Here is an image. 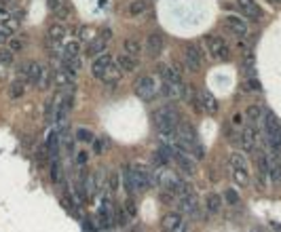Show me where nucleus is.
<instances>
[{"mask_svg":"<svg viewBox=\"0 0 281 232\" xmlns=\"http://www.w3.org/2000/svg\"><path fill=\"white\" fill-rule=\"evenodd\" d=\"M125 184H127L129 192H144L146 188L152 186V169L139 163L125 167Z\"/></svg>","mask_w":281,"mask_h":232,"instance_id":"1","label":"nucleus"},{"mask_svg":"<svg viewBox=\"0 0 281 232\" xmlns=\"http://www.w3.org/2000/svg\"><path fill=\"white\" fill-rule=\"evenodd\" d=\"M152 123L157 127V131L163 137H172L176 135V127H178V114L172 108H159L152 112Z\"/></svg>","mask_w":281,"mask_h":232,"instance_id":"2","label":"nucleus"},{"mask_svg":"<svg viewBox=\"0 0 281 232\" xmlns=\"http://www.w3.org/2000/svg\"><path fill=\"white\" fill-rule=\"evenodd\" d=\"M229 167H231V178L239 188H245L249 184V169H247V161L243 154L233 152L229 156Z\"/></svg>","mask_w":281,"mask_h":232,"instance_id":"3","label":"nucleus"},{"mask_svg":"<svg viewBox=\"0 0 281 232\" xmlns=\"http://www.w3.org/2000/svg\"><path fill=\"white\" fill-rule=\"evenodd\" d=\"M264 129H266V139H269L273 156H279V152H281V123L273 112L264 114Z\"/></svg>","mask_w":281,"mask_h":232,"instance_id":"4","label":"nucleus"},{"mask_svg":"<svg viewBox=\"0 0 281 232\" xmlns=\"http://www.w3.org/2000/svg\"><path fill=\"white\" fill-rule=\"evenodd\" d=\"M205 49L209 51V55H212L214 60H220V62H227L231 57L229 42L224 40L222 36H218V34H207L205 36Z\"/></svg>","mask_w":281,"mask_h":232,"instance_id":"5","label":"nucleus"},{"mask_svg":"<svg viewBox=\"0 0 281 232\" xmlns=\"http://www.w3.org/2000/svg\"><path fill=\"white\" fill-rule=\"evenodd\" d=\"M133 93H135L139 99L150 101L154 95L159 93V82H157V78L150 76V74L139 76V78L133 82Z\"/></svg>","mask_w":281,"mask_h":232,"instance_id":"6","label":"nucleus"},{"mask_svg":"<svg viewBox=\"0 0 281 232\" xmlns=\"http://www.w3.org/2000/svg\"><path fill=\"white\" fill-rule=\"evenodd\" d=\"M203 51L196 47V45H188L186 47V51H184V62H186V66H188V70L190 72H199L201 68H203Z\"/></svg>","mask_w":281,"mask_h":232,"instance_id":"7","label":"nucleus"},{"mask_svg":"<svg viewBox=\"0 0 281 232\" xmlns=\"http://www.w3.org/2000/svg\"><path fill=\"white\" fill-rule=\"evenodd\" d=\"M176 176L167 169V165H161V167H152V184L157 186H163V188H172L176 184Z\"/></svg>","mask_w":281,"mask_h":232,"instance_id":"8","label":"nucleus"},{"mask_svg":"<svg viewBox=\"0 0 281 232\" xmlns=\"http://www.w3.org/2000/svg\"><path fill=\"white\" fill-rule=\"evenodd\" d=\"M19 72L23 74L25 82H32V84H34V82H38V80H40V76H43L45 68L40 66V64H36V62H25V64H21Z\"/></svg>","mask_w":281,"mask_h":232,"instance_id":"9","label":"nucleus"},{"mask_svg":"<svg viewBox=\"0 0 281 232\" xmlns=\"http://www.w3.org/2000/svg\"><path fill=\"white\" fill-rule=\"evenodd\" d=\"M224 27L231 32V34H235V36H239V38H243V36H247V32H249V27H247V23L241 19V17H237V15H229L227 19H224Z\"/></svg>","mask_w":281,"mask_h":232,"instance_id":"10","label":"nucleus"},{"mask_svg":"<svg viewBox=\"0 0 281 232\" xmlns=\"http://www.w3.org/2000/svg\"><path fill=\"white\" fill-rule=\"evenodd\" d=\"M186 222H184V217H182L180 211H170V213H165L161 217V226L165 232H176L178 228H182Z\"/></svg>","mask_w":281,"mask_h":232,"instance_id":"11","label":"nucleus"},{"mask_svg":"<svg viewBox=\"0 0 281 232\" xmlns=\"http://www.w3.org/2000/svg\"><path fill=\"white\" fill-rule=\"evenodd\" d=\"M237 7H239V11H241L245 17L254 19V21L262 19V9L254 3V0H237Z\"/></svg>","mask_w":281,"mask_h":232,"instance_id":"12","label":"nucleus"},{"mask_svg":"<svg viewBox=\"0 0 281 232\" xmlns=\"http://www.w3.org/2000/svg\"><path fill=\"white\" fill-rule=\"evenodd\" d=\"M110 66H112V57L110 55H100V57H95L93 60V64H91V74L95 76V78H104V74L110 70Z\"/></svg>","mask_w":281,"mask_h":232,"instance_id":"13","label":"nucleus"},{"mask_svg":"<svg viewBox=\"0 0 281 232\" xmlns=\"http://www.w3.org/2000/svg\"><path fill=\"white\" fill-rule=\"evenodd\" d=\"M178 200H180L178 202V209H180L182 215H196V209H199V198H196L192 192L186 194V196H182V198H178Z\"/></svg>","mask_w":281,"mask_h":232,"instance_id":"14","label":"nucleus"},{"mask_svg":"<svg viewBox=\"0 0 281 232\" xmlns=\"http://www.w3.org/2000/svg\"><path fill=\"white\" fill-rule=\"evenodd\" d=\"M174 163L186 173V176H192V173L196 171V167H194V161L188 156V152H174Z\"/></svg>","mask_w":281,"mask_h":232,"instance_id":"15","label":"nucleus"},{"mask_svg":"<svg viewBox=\"0 0 281 232\" xmlns=\"http://www.w3.org/2000/svg\"><path fill=\"white\" fill-rule=\"evenodd\" d=\"M256 143H258V133H256V129L254 125L243 129V133H241V146L245 152H256Z\"/></svg>","mask_w":281,"mask_h":232,"instance_id":"16","label":"nucleus"},{"mask_svg":"<svg viewBox=\"0 0 281 232\" xmlns=\"http://www.w3.org/2000/svg\"><path fill=\"white\" fill-rule=\"evenodd\" d=\"M163 49H165V40L161 34H150L146 38V51L150 57H159L163 53Z\"/></svg>","mask_w":281,"mask_h":232,"instance_id":"17","label":"nucleus"},{"mask_svg":"<svg viewBox=\"0 0 281 232\" xmlns=\"http://www.w3.org/2000/svg\"><path fill=\"white\" fill-rule=\"evenodd\" d=\"M66 25H62V23H53L51 27H49V32H47V36H49V40H51V45H53V51H58L60 49V45H62V40L66 38Z\"/></svg>","mask_w":281,"mask_h":232,"instance_id":"18","label":"nucleus"},{"mask_svg":"<svg viewBox=\"0 0 281 232\" xmlns=\"http://www.w3.org/2000/svg\"><path fill=\"white\" fill-rule=\"evenodd\" d=\"M159 74L165 82H176V84H184L182 82V72L176 66H159Z\"/></svg>","mask_w":281,"mask_h":232,"instance_id":"19","label":"nucleus"},{"mask_svg":"<svg viewBox=\"0 0 281 232\" xmlns=\"http://www.w3.org/2000/svg\"><path fill=\"white\" fill-rule=\"evenodd\" d=\"M163 84V95L167 97V99H180L182 95H186L188 93V89L184 84H176V82H161Z\"/></svg>","mask_w":281,"mask_h":232,"instance_id":"20","label":"nucleus"},{"mask_svg":"<svg viewBox=\"0 0 281 232\" xmlns=\"http://www.w3.org/2000/svg\"><path fill=\"white\" fill-rule=\"evenodd\" d=\"M199 101H201V110L203 112H207V114H216L218 112V99L209 93V91H201V95H199Z\"/></svg>","mask_w":281,"mask_h":232,"instance_id":"21","label":"nucleus"},{"mask_svg":"<svg viewBox=\"0 0 281 232\" xmlns=\"http://www.w3.org/2000/svg\"><path fill=\"white\" fill-rule=\"evenodd\" d=\"M117 66L123 72H133V70H137V60L127 53H121V55H117Z\"/></svg>","mask_w":281,"mask_h":232,"instance_id":"22","label":"nucleus"},{"mask_svg":"<svg viewBox=\"0 0 281 232\" xmlns=\"http://www.w3.org/2000/svg\"><path fill=\"white\" fill-rule=\"evenodd\" d=\"M104 51H106V38H93L91 42H89V49H87V55L89 57H100V55H104Z\"/></svg>","mask_w":281,"mask_h":232,"instance_id":"23","label":"nucleus"},{"mask_svg":"<svg viewBox=\"0 0 281 232\" xmlns=\"http://www.w3.org/2000/svg\"><path fill=\"white\" fill-rule=\"evenodd\" d=\"M62 55H64V60H78V55H80V45H78L76 40L66 42V45L62 47Z\"/></svg>","mask_w":281,"mask_h":232,"instance_id":"24","label":"nucleus"},{"mask_svg":"<svg viewBox=\"0 0 281 232\" xmlns=\"http://www.w3.org/2000/svg\"><path fill=\"white\" fill-rule=\"evenodd\" d=\"M205 207H207L209 213H220V211H222V196L216 194V192L207 194V198H205Z\"/></svg>","mask_w":281,"mask_h":232,"instance_id":"25","label":"nucleus"},{"mask_svg":"<svg viewBox=\"0 0 281 232\" xmlns=\"http://www.w3.org/2000/svg\"><path fill=\"white\" fill-rule=\"evenodd\" d=\"M269 178L275 184H281V161H279V156H273V161H269Z\"/></svg>","mask_w":281,"mask_h":232,"instance_id":"26","label":"nucleus"},{"mask_svg":"<svg viewBox=\"0 0 281 232\" xmlns=\"http://www.w3.org/2000/svg\"><path fill=\"white\" fill-rule=\"evenodd\" d=\"M123 47H125V53L131 55V57H137L139 53H142V42H139L137 38H127Z\"/></svg>","mask_w":281,"mask_h":232,"instance_id":"27","label":"nucleus"},{"mask_svg":"<svg viewBox=\"0 0 281 232\" xmlns=\"http://www.w3.org/2000/svg\"><path fill=\"white\" fill-rule=\"evenodd\" d=\"M9 97L11 99H19L23 93H25V82L23 80H13L11 84H9Z\"/></svg>","mask_w":281,"mask_h":232,"instance_id":"28","label":"nucleus"},{"mask_svg":"<svg viewBox=\"0 0 281 232\" xmlns=\"http://www.w3.org/2000/svg\"><path fill=\"white\" fill-rule=\"evenodd\" d=\"M121 76H123V70L119 68V66H110V70L104 74V82H108V84H117L119 80H121Z\"/></svg>","mask_w":281,"mask_h":232,"instance_id":"29","label":"nucleus"},{"mask_svg":"<svg viewBox=\"0 0 281 232\" xmlns=\"http://www.w3.org/2000/svg\"><path fill=\"white\" fill-rule=\"evenodd\" d=\"M25 45H27V42H25L23 36H13V38L9 40V51H11V53H21V51L25 49Z\"/></svg>","mask_w":281,"mask_h":232,"instance_id":"30","label":"nucleus"},{"mask_svg":"<svg viewBox=\"0 0 281 232\" xmlns=\"http://www.w3.org/2000/svg\"><path fill=\"white\" fill-rule=\"evenodd\" d=\"M144 11H146V3H144V0H133V3L129 5V9H127L129 15H142Z\"/></svg>","mask_w":281,"mask_h":232,"instance_id":"31","label":"nucleus"},{"mask_svg":"<svg viewBox=\"0 0 281 232\" xmlns=\"http://www.w3.org/2000/svg\"><path fill=\"white\" fill-rule=\"evenodd\" d=\"M13 60H15V53H11L9 49H0V66H13Z\"/></svg>","mask_w":281,"mask_h":232,"instance_id":"32","label":"nucleus"},{"mask_svg":"<svg viewBox=\"0 0 281 232\" xmlns=\"http://www.w3.org/2000/svg\"><path fill=\"white\" fill-rule=\"evenodd\" d=\"M245 114H247V119H249L251 123H258V121L262 119V108H260V106H249Z\"/></svg>","mask_w":281,"mask_h":232,"instance_id":"33","label":"nucleus"},{"mask_svg":"<svg viewBox=\"0 0 281 232\" xmlns=\"http://www.w3.org/2000/svg\"><path fill=\"white\" fill-rule=\"evenodd\" d=\"M49 169H51V180H53L55 184H58V182H60V163H58V156L51 158Z\"/></svg>","mask_w":281,"mask_h":232,"instance_id":"34","label":"nucleus"},{"mask_svg":"<svg viewBox=\"0 0 281 232\" xmlns=\"http://www.w3.org/2000/svg\"><path fill=\"white\" fill-rule=\"evenodd\" d=\"M108 186H110V190H112V192H117V190H119V186H121V176H119L117 171H112V173H110Z\"/></svg>","mask_w":281,"mask_h":232,"instance_id":"35","label":"nucleus"},{"mask_svg":"<svg viewBox=\"0 0 281 232\" xmlns=\"http://www.w3.org/2000/svg\"><path fill=\"white\" fill-rule=\"evenodd\" d=\"M129 213L127 211H125V209H115V224H127V220H129Z\"/></svg>","mask_w":281,"mask_h":232,"instance_id":"36","label":"nucleus"},{"mask_svg":"<svg viewBox=\"0 0 281 232\" xmlns=\"http://www.w3.org/2000/svg\"><path fill=\"white\" fill-rule=\"evenodd\" d=\"M76 139L78 141H93V133L89 131V129H78V131H76Z\"/></svg>","mask_w":281,"mask_h":232,"instance_id":"37","label":"nucleus"},{"mask_svg":"<svg viewBox=\"0 0 281 232\" xmlns=\"http://www.w3.org/2000/svg\"><path fill=\"white\" fill-rule=\"evenodd\" d=\"M47 5L53 13H62V9L66 7V0H47Z\"/></svg>","mask_w":281,"mask_h":232,"instance_id":"38","label":"nucleus"},{"mask_svg":"<svg viewBox=\"0 0 281 232\" xmlns=\"http://www.w3.org/2000/svg\"><path fill=\"white\" fill-rule=\"evenodd\" d=\"M38 82H40V89H47V86L53 82V72H47V70H45V72H43V76H40V80H38Z\"/></svg>","mask_w":281,"mask_h":232,"instance_id":"39","label":"nucleus"},{"mask_svg":"<svg viewBox=\"0 0 281 232\" xmlns=\"http://www.w3.org/2000/svg\"><path fill=\"white\" fill-rule=\"evenodd\" d=\"M11 38H13V30H11V27H7L5 23H0V42L11 40Z\"/></svg>","mask_w":281,"mask_h":232,"instance_id":"40","label":"nucleus"},{"mask_svg":"<svg viewBox=\"0 0 281 232\" xmlns=\"http://www.w3.org/2000/svg\"><path fill=\"white\" fill-rule=\"evenodd\" d=\"M93 36H95L93 27H80V30H78V38H80V40H89V38H93Z\"/></svg>","mask_w":281,"mask_h":232,"instance_id":"41","label":"nucleus"},{"mask_svg":"<svg viewBox=\"0 0 281 232\" xmlns=\"http://www.w3.org/2000/svg\"><path fill=\"white\" fill-rule=\"evenodd\" d=\"M224 198H227L229 205H237V202H239V194L235 190H227V192H224Z\"/></svg>","mask_w":281,"mask_h":232,"instance_id":"42","label":"nucleus"},{"mask_svg":"<svg viewBox=\"0 0 281 232\" xmlns=\"http://www.w3.org/2000/svg\"><path fill=\"white\" fill-rule=\"evenodd\" d=\"M93 148H95V154H104V152H106V139H104V137H100V139H95V143H93Z\"/></svg>","mask_w":281,"mask_h":232,"instance_id":"43","label":"nucleus"},{"mask_svg":"<svg viewBox=\"0 0 281 232\" xmlns=\"http://www.w3.org/2000/svg\"><path fill=\"white\" fill-rule=\"evenodd\" d=\"M76 163H78V165H85V163H87V154H85V152H78Z\"/></svg>","mask_w":281,"mask_h":232,"instance_id":"44","label":"nucleus"},{"mask_svg":"<svg viewBox=\"0 0 281 232\" xmlns=\"http://www.w3.org/2000/svg\"><path fill=\"white\" fill-rule=\"evenodd\" d=\"M247 89H254V91H258V89H260L258 80H256V78H254V80H247Z\"/></svg>","mask_w":281,"mask_h":232,"instance_id":"45","label":"nucleus"},{"mask_svg":"<svg viewBox=\"0 0 281 232\" xmlns=\"http://www.w3.org/2000/svg\"><path fill=\"white\" fill-rule=\"evenodd\" d=\"M5 78H7V68L0 66V80H5Z\"/></svg>","mask_w":281,"mask_h":232,"instance_id":"46","label":"nucleus"},{"mask_svg":"<svg viewBox=\"0 0 281 232\" xmlns=\"http://www.w3.org/2000/svg\"><path fill=\"white\" fill-rule=\"evenodd\" d=\"M233 123H235V125L241 123V114H235V116H233Z\"/></svg>","mask_w":281,"mask_h":232,"instance_id":"47","label":"nucleus"},{"mask_svg":"<svg viewBox=\"0 0 281 232\" xmlns=\"http://www.w3.org/2000/svg\"><path fill=\"white\" fill-rule=\"evenodd\" d=\"M11 5V0H0V7H3V9H7Z\"/></svg>","mask_w":281,"mask_h":232,"instance_id":"48","label":"nucleus"},{"mask_svg":"<svg viewBox=\"0 0 281 232\" xmlns=\"http://www.w3.org/2000/svg\"><path fill=\"white\" fill-rule=\"evenodd\" d=\"M176 232H188V226H186V224H184V226H182V228H178V230H176Z\"/></svg>","mask_w":281,"mask_h":232,"instance_id":"49","label":"nucleus"},{"mask_svg":"<svg viewBox=\"0 0 281 232\" xmlns=\"http://www.w3.org/2000/svg\"><path fill=\"white\" fill-rule=\"evenodd\" d=\"M127 232H144L142 228H131V230H127Z\"/></svg>","mask_w":281,"mask_h":232,"instance_id":"50","label":"nucleus"},{"mask_svg":"<svg viewBox=\"0 0 281 232\" xmlns=\"http://www.w3.org/2000/svg\"><path fill=\"white\" fill-rule=\"evenodd\" d=\"M271 3H281V0H271Z\"/></svg>","mask_w":281,"mask_h":232,"instance_id":"51","label":"nucleus"}]
</instances>
